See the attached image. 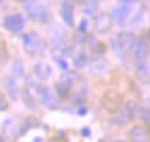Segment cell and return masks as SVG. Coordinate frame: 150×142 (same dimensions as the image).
Masks as SVG:
<instances>
[{"label":"cell","instance_id":"7c38bea8","mask_svg":"<svg viewBox=\"0 0 150 142\" xmlns=\"http://www.w3.org/2000/svg\"><path fill=\"white\" fill-rule=\"evenodd\" d=\"M64 36L65 32L63 31V28H60L59 25H56L54 28H52L49 31V40H50V45L53 46V49H56L57 46L64 43Z\"/></svg>","mask_w":150,"mask_h":142},{"label":"cell","instance_id":"e0dca14e","mask_svg":"<svg viewBox=\"0 0 150 142\" xmlns=\"http://www.w3.org/2000/svg\"><path fill=\"white\" fill-rule=\"evenodd\" d=\"M3 85L7 89V92L11 95L13 99H17L18 96V87H17V82L14 81V78H10V77H6L4 81H3Z\"/></svg>","mask_w":150,"mask_h":142},{"label":"cell","instance_id":"4fadbf2b","mask_svg":"<svg viewBox=\"0 0 150 142\" xmlns=\"http://www.w3.org/2000/svg\"><path fill=\"white\" fill-rule=\"evenodd\" d=\"M61 17L67 25H74V4L70 0H64L61 4Z\"/></svg>","mask_w":150,"mask_h":142},{"label":"cell","instance_id":"3957f363","mask_svg":"<svg viewBox=\"0 0 150 142\" xmlns=\"http://www.w3.org/2000/svg\"><path fill=\"white\" fill-rule=\"evenodd\" d=\"M122 104V95L117 91L108 89L103 93L102 96V106L107 110L108 113H117L121 109Z\"/></svg>","mask_w":150,"mask_h":142},{"label":"cell","instance_id":"277c9868","mask_svg":"<svg viewBox=\"0 0 150 142\" xmlns=\"http://www.w3.org/2000/svg\"><path fill=\"white\" fill-rule=\"evenodd\" d=\"M22 42H24V49L29 56L40 55L43 52L42 39L36 32L24 33L22 35Z\"/></svg>","mask_w":150,"mask_h":142},{"label":"cell","instance_id":"7402d4cb","mask_svg":"<svg viewBox=\"0 0 150 142\" xmlns=\"http://www.w3.org/2000/svg\"><path fill=\"white\" fill-rule=\"evenodd\" d=\"M86 38H88V35H86V31H82V29H78V31H75L74 32V43L76 45H81V43H85L86 42Z\"/></svg>","mask_w":150,"mask_h":142},{"label":"cell","instance_id":"4316f807","mask_svg":"<svg viewBox=\"0 0 150 142\" xmlns=\"http://www.w3.org/2000/svg\"><path fill=\"white\" fill-rule=\"evenodd\" d=\"M88 4V7H86L85 10V14H88V16H95V14H97V6L95 4V3H86Z\"/></svg>","mask_w":150,"mask_h":142},{"label":"cell","instance_id":"5b68a950","mask_svg":"<svg viewBox=\"0 0 150 142\" xmlns=\"http://www.w3.org/2000/svg\"><path fill=\"white\" fill-rule=\"evenodd\" d=\"M132 4H124V3H120V6H117L111 13V20L117 22L118 25L121 27H125L128 24H132L134 22V18L131 16V11H132Z\"/></svg>","mask_w":150,"mask_h":142},{"label":"cell","instance_id":"5bb4252c","mask_svg":"<svg viewBox=\"0 0 150 142\" xmlns=\"http://www.w3.org/2000/svg\"><path fill=\"white\" fill-rule=\"evenodd\" d=\"M33 74L40 80V81H46L49 77L52 75V67L49 66L47 63L39 61L33 66Z\"/></svg>","mask_w":150,"mask_h":142},{"label":"cell","instance_id":"8d00e7d4","mask_svg":"<svg viewBox=\"0 0 150 142\" xmlns=\"http://www.w3.org/2000/svg\"><path fill=\"white\" fill-rule=\"evenodd\" d=\"M1 141H4V138H3V137H0V142H1Z\"/></svg>","mask_w":150,"mask_h":142},{"label":"cell","instance_id":"f546056e","mask_svg":"<svg viewBox=\"0 0 150 142\" xmlns=\"http://www.w3.org/2000/svg\"><path fill=\"white\" fill-rule=\"evenodd\" d=\"M76 113L79 116H85L88 113V109H86L83 104H81V106H76Z\"/></svg>","mask_w":150,"mask_h":142},{"label":"cell","instance_id":"603a6c76","mask_svg":"<svg viewBox=\"0 0 150 142\" xmlns=\"http://www.w3.org/2000/svg\"><path fill=\"white\" fill-rule=\"evenodd\" d=\"M10 59V55L7 52V48H6L4 42H0V66L1 64H6Z\"/></svg>","mask_w":150,"mask_h":142},{"label":"cell","instance_id":"ba28073f","mask_svg":"<svg viewBox=\"0 0 150 142\" xmlns=\"http://www.w3.org/2000/svg\"><path fill=\"white\" fill-rule=\"evenodd\" d=\"M108 67H110V64L103 56L97 55L96 57H93L89 61V70L93 75H104L108 71Z\"/></svg>","mask_w":150,"mask_h":142},{"label":"cell","instance_id":"9a60e30c","mask_svg":"<svg viewBox=\"0 0 150 142\" xmlns=\"http://www.w3.org/2000/svg\"><path fill=\"white\" fill-rule=\"evenodd\" d=\"M86 42L89 43V48L93 53H96V55H102L106 52V45L100 42V40H97L96 38H93V36H89L88 35V38H86Z\"/></svg>","mask_w":150,"mask_h":142},{"label":"cell","instance_id":"8fae6325","mask_svg":"<svg viewBox=\"0 0 150 142\" xmlns=\"http://www.w3.org/2000/svg\"><path fill=\"white\" fill-rule=\"evenodd\" d=\"M128 137L134 142H146L150 139V132L145 126H135L128 132Z\"/></svg>","mask_w":150,"mask_h":142},{"label":"cell","instance_id":"30bf717a","mask_svg":"<svg viewBox=\"0 0 150 142\" xmlns=\"http://www.w3.org/2000/svg\"><path fill=\"white\" fill-rule=\"evenodd\" d=\"M3 25L11 32H18L24 27V18H22L21 14H10L4 18Z\"/></svg>","mask_w":150,"mask_h":142},{"label":"cell","instance_id":"d4e9b609","mask_svg":"<svg viewBox=\"0 0 150 142\" xmlns=\"http://www.w3.org/2000/svg\"><path fill=\"white\" fill-rule=\"evenodd\" d=\"M13 72L16 77H22L24 75V64L21 60H16L14 66H13Z\"/></svg>","mask_w":150,"mask_h":142},{"label":"cell","instance_id":"8992f818","mask_svg":"<svg viewBox=\"0 0 150 142\" xmlns=\"http://www.w3.org/2000/svg\"><path fill=\"white\" fill-rule=\"evenodd\" d=\"M36 89L38 95H39V98H40V102H42L46 107L49 109H59L60 107V103L59 100L53 96V92L50 91V88H47L46 85H36L35 87Z\"/></svg>","mask_w":150,"mask_h":142},{"label":"cell","instance_id":"74e56055","mask_svg":"<svg viewBox=\"0 0 150 142\" xmlns=\"http://www.w3.org/2000/svg\"><path fill=\"white\" fill-rule=\"evenodd\" d=\"M16 1H24V0H16Z\"/></svg>","mask_w":150,"mask_h":142},{"label":"cell","instance_id":"d590c367","mask_svg":"<svg viewBox=\"0 0 150 142\" xmlns=\"http://www.w3.org/2000/svg\"><path fill=\"white\" fill-rule=\"evenodd\" d=\"M146 36H147V39H149V40H150V29H149V31H147V33H146Z\"/></svg>","mask_w":150,"mask_h":142},{"label":"cell","instance_id":"d6986e66","mask_svg":"<svg viewBox=\"0 0 150 142\" xmlns=\"http://www.w3.org/2000/svg\"><path fill=\"white\" fill-rule=\"evenodd\" d=\"M56 93L61 100H65L71 96V88L63 82H59V84H56Z\"/></svg>","mask_w":150,"mask_h":142},{"label":"cell","instance_id":"9c48e42d","mask_svg":"<svg viewBox=\"0 0 150 142\" xmlns=\"http://www.w3.org/2000/svg\"><path fill=\"white\" fill-rule=\"evenodd\" d=\"M93 28L95 31L99 33H107L111 29V16L110 14H99L95 17V21H93Z\"/></svg>","mask_w":150,"mask_h":142},{"label":"cell","instance_id":"e575fe53","mask_svg":"<svg viewBox=\"0 0 150 142\" xmlns=\"http://www.w3.org/2000/svg\"><path fill=\"white\" fill-rule=\"evenodd\" d=\"M1 7H6V3H4V0H0V9Z\"/></svg>","mask_w":150,"mask_h":142},{"label":"cell","instance_id":"1f68e13d","mask_svg":"<svg viewBox=\"0 0 150 142\" xmlns=\"http://www.w3.org/2000/svg\"><path fill=\"white\" fill-rule=\"evenodd\" d=\"M82 135L83 137H89L91 135V130L89 128H82Z\"/></svg>","mask_w":150,"mask_h":142},{"label":"cell","instance_id":"484cf974","mask_svg":"<svg viewBox=\"0 0 150 142\" xmlns=\"http://www.w3.org/2000/svg\"><path fill=\"white\" fill-rule=\"evenodd\" d=\"M72 103L76 104V106H81V104L85 103V92L81 91V92H76L72 98Z\"/></svg>","mask_w":150,"mask_h":142},{"label":"cell","instance_id":"6da1fadb","mask_svg":"<svg viewBox=\"0 0 150 142\" xmlns=\"http://www.w3.org/2000/svg\"><path fill=\"white\" fill-rule=\"evenodd\" d=\"M25 9L29 17L39 22L46 24L52 18V14L49 10V0H28Z\"/></svg>","mask_w":150,"mask_h":142},{"label":"cell","instance_id":"2e32d148","mask_svg":"<svg viewBox=\"0 0 150 142\" xmlns=\"http://www.w3.org/2000/svg\"><path fill=\"white\" fill-rule=\"evenodd\" d=\"M136 77L142 82H150V64L142 61L136 70Z\"/></svg>","mask_w":150,"mask_h":142},{"label":"cell","instance_id":"7a4b0ae2","mask_svg":"<svg viewBox=\"0 0 150 142\" xmlns=\"http://www.w3.org/2000/svg\"><path fill=\"white\" fill-rule=\"evenodd\" d=\"M135 38L134 33L131 32H120L117 33L114 39L111 40V46H112V50H114V53L118 56V57H121V59H125L127 56H129L131 53V49H132V46H134Z\"/></svg>","mask_w":150,"mask_h":142},{"label":"cell","instance_id":"44dd1931","mask_svg":"<svg viewBox=\"0 0 150 142\" xmlns=\"http://www.w3.org/2000/svg\"><path fill=\"white\" fill-rule=\"evenodd\" d=\"M124 111H125V114L128 116V119L131 120V119H134L135 116L138 114V111H139V107H138V104L135 103V102H128L127 103V106H125V109H124Z\"/></svg>","mask_w":150,"mask_h":142},{"label":"cell","instance_id":"f35d334b","mask_svg":"<svg viewBox=\"0 0 150 142\" xmlns=\"http://www.w3.org/2000/svg\"><path fill=\"white\" fill-rule=\"evenodd\" d=\"M24 1H28V0H24Z\"/></svg>","mask_w":150,"mask_h":142},{"label":"cell","instance_id":"ac0fdd59","mask_svg":"<svg viewBox=\"0 0 150 142\" xmlns=\"http://www.w3.org/2000/svg\"><path fill=\"white\" fill-rule=\"evenodd\" d=\"M76 80H78V74H76L75 71L67 70L65 71V74L61 75L60 82H63V84H65V85H68L70 88H72L75 84H76Z\"/></svg>","mask_w":150,"mask_h":142},{"label":"cell","instance_id":"ffe728a7","mask_svg":"<svg viewBox=\"0 0 150 142\" xmlns=\"http://www.w3.org/2000/svg\"><path fill=\"white\" fill-rule=\"evenodd\" d=\"M88 63H89V57L85 52H79L74 56V66L76 68H83L88 66Z\"/></svg>","mask_w":150,"mask_h":142},{"label":"cell","instance_id":"4dcf8cb0","mask_svg":"<svg viewBox=\"0 0 150 142\" xmlns=\"http://www.w3.org/2000/svg\"><path fill=\"white\" fill-rule=\"evenodd\" d=\"M79 29H82V31H86V29H88V21H86V20H82V21H81Z\"/></svg>","mask_w":150,"mask_h":142},{"label":"cell","instance_id":"83f0119b","mask_svg":"<svg viewBox=\"0 0 150 142\" xmlns=\"http://www.w3.org/2000/svg\"><path fill=\"white\" fill-rule=\"evenodd\" d=\"M8 106H10V103H8L7 98L0 92V111H6V110L8 109Z\"/></svg>","mask_w":150,"mask_h":142},{"label":"cell","instance_id":"52a82bcc","mask_svg":"<svg viewBox=\"0 0 150 142\" xmlns=\"http://www.w3.org/2000/svg\"><path fill=\"white\" fill-rule=\"evenodd\" d=\"M129 55L134 57V61H136V63L145 61L149 56V45L146 43L143 39H136Z\"/></svg>","mask_w":150,"mask_h":142},{"label":"cell","instance_id":"d6a6232c","mask_svg":"<svg viewBox=\"0 0 150 142\" xmlns=\"http://www.w3.org/2000/svg\"><path fill=\"white\" fill-rule=\"evenodd\" d=\"M118 1H120V3H124V4H132L136 0H118Z\"/></svg>","mask_w":150,"mask_h":142},{"label":"cell","instance_id":"cb8c5ba5","mask_svg":"<svg viewBox=\"0 0 150 142\" xmlns=\"http://www.w3.org/2000/svg\"><path fill=\"white\" fill-rule=\"evenodd\" d=\"M138 113L140 114V119L143 120L145 126L150 130V109H149V107H145V109H139V111H138Z\"/></svg>","mask_w":150,"mask_h":142},{"label":"cell","instance_id":"836d02e7","mask_svg":"<svg viewBox=\"0 0 150 142\" xmlns=\"http://www.w3.org/2000/svg\"><path fill=\"white\" fill-rule=\"evenodd\" d=\"M75 1H76L78 4H86V3H88V0H75Z\"/></svg>","mask_w":150,"mask_h":142},{"label":"cell","instance_id":"f1b7e54d","mask_svg":"<svg viewBox=\"0 0 150 142\" xmlns=\"http://www.w3.org/2000/svg\"><path fill=\"white\" fill-rule=\"evenodd\" d=\"M57 63H59V66L61 67V70L63 71L68 70V63L65 61V59H63V57H57Z\"/></svg>","mask_w":150,"mask_h":142}]
</instances>
